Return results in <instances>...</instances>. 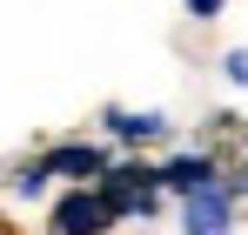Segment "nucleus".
<instances>
[{
    "label": "nucleus",
    "mask_w": 248,
    "mask_h": 235,
    "mask_svg": "<svg viewBox=\"0 0 248 235\" xmlns=\"http://www.w3.org/2000/svg\"><path fill=\"white\" fill-rule=\"evenodd\" d=\"M101 195L114 201V215H155V201H161V168H141V161H114L101 182H94Z\"/></svg>",
    "instance_id": "nucleus-1"
},
{
    "label": "nucleus",
    "mask_w": 248,
    "mask_h": 235,
    "mask_svg": "<svg viewBox=\"0 0 248 235\" xmlns=\"http://www.w3.org/2000/svg\"><path fill=\"white\" fill-rule=\"evenodd\" d=\"M121 222L114 215V201L101 195V188H67V195L54 201V235H108Z\"/></svg>",
    "instance_id": "nucleus-2"
},
{
    "label": "nucleus",
    "mask_w": 248,
    "mask_h": 235,
    "mask_svg": "<svg viewBox=\"0 0 248 235\" xmlns=\"http://www.w3.org/2000/svg\"><path fill=\"white\" fill-rule=\"evenodd\" d=\"M108 168H114V161H108V148H94V141H67V148H47V155H41L47 182L61 175V182H74V188H94Z\"/></svg>",
    "instance_id": "nucleus-3"
},
{
    "label": "nucleus",
    "mask_w": 248,
    "mask_h": 235,
    "mask_svg": "<svg viewBox=\"0 0 248 235\" xmlns=\"http://www.w3.org/2000/svg\"><path fill=\"white\" fill-rule=\"evenodd\" d=\"M235 222V188H195V195H181V229L188 235H228Z\"/></svg>",
    "instance_id": "nucleus-4"
},
{
    "label": "nucleus",
    "mask_w": 248,
    "mask_h": 235,
    "mask_svg": "<svg viewBox=\"0 0 248 235\" xmlns=\"http://www.w3.org/2000/svg\"><path fill=\"white\" fill-rule=\"evenodd\" d=\"M161 188H174V195L215 188V161H208V155H174V161H161Z\"/></svg>",
    "instance_id": "nucleus-5"
},
{
    "label": "nucleus",
    "mask_w": 248,
    "mask_h": 235,
    "mask_svg": "<svg viewBox=\"0 0 248 235\" xmlns=\"http://www.w3.org/2000/svg\"><path fill=\"white\" fill-rule=\"evenodd\" d=\"M108 128H114L121 141H155V134H168L161 115H127V108H108Z\"/></svg>",
    "instance_id": "nucleus-6"
},
{
    "label": "nucleus",
    "mask_w": 248,
    "mask_h": 235,
    "mask_svg": "<svg viewBox=\"0 0 248 235\" xmlns=\"http://www.w3.org/2000/svg\"><path fill=\"white\" fill-rule=\"evenodd\" d=\"M14 188H20V195H41V188H47V175H41V161H27V168H20V175H14Z\"/></svg>",
    "instance_id": "nucleus-7"
},
{
    "label": "nucleus",
    "mask_w": 248,
    "mask_h": 235,
    "mask_svg": "<svg viewBox=\"0 0 248 235\" xmlns=\"http://www.w3.org/2000/svg\"><path fill=\"white\" fill-rule=\"evenodd\" d=\"M228 81H235V87H248V47H235V54H228Z\"/></svg>",
    "instance_id": "nucleus-8"
},
{
    "label": "nucleus",
    "mask_w": 248,
    "mask_h": 235,
    "mask_svg": "<svg viewBox=\"0 0 248 235\" xmlns=\"http://www.w3.org/2000/svg\"><path fill=\"white\" fill-rule=\"evenodd\" d=\"M221 7H228V0H188V14H195V20H215Z\"/></svg>",
    "instance_id": "nucleus-9"
}]
</instances>
